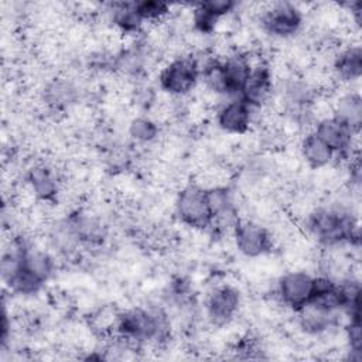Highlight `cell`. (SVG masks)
Listing matches in <instances>:
<instances>
[{
  "label": "cell",
  "instance_id": "6da1fadb",
  "mask_svg": "<svg viewBox=\"0 0 362 362\" xmlns=\"http://www.w3.org/2000/svg\"><path fill=\"white\" fill-rule=\"evenodd\" d=\"M310 233L322 245L334 246L358 240V219L344 206H321L307 219Z\"/></svg>",
  "mask_w": 362,
  "mask_h": 362
},
{
  "label": "cell",
  "instance_id": "7a4b0ae2",
  "mask_svg": "<svg viewBox=\"0 0 362 362\" xmlns=\"http://www.w3.org/2000/svg\"><path fill=\"white\" fill-rule=\"evenodd\" d=\"M201 78L199 61L191 55H181L168 62L158 75L163 90L173 96H182L191 92Z\"/></svg>",
  "mask_w": 362,
  "mask_h": 362
},
{
  "label": "cell",
  "instance_id": "3957f363",
  "mask_svg": "<svg viewBox=\"0 0 362 362\" xmlns=\"http://www.w3.org/2000/svg\"><path fill=\"white\" fill-rule=\"evenodd\" d=\"M175 211L181 222L191 228L205 229L212 226L205 188L199 185H187L181 189L175 201Z\"/></svg>",
  "mask_w": 362,
  "mask_h": 362
},
{
  "label": "cell",
  "instance_id": "277c9868",
  "mask_svg": "<svg viewBox=\"0 0 362 362\" xmlns=\"http://www.w3.org/2000/svg\"><path fill=\"white\" fill-rule=\"evenodd\" d=\"M260 24L267 34L277 38H288L301 28L303 14L291 3H273L262 13Z\"/></svg>",
  "mask_w": 362,
  "mask_h": 362
},
{
  "label": "cell",
  "instance_id": "5b68a950",
  "mask_svg": "<svg viewBox=\"0 0 362 362\" xmlns=\"http://www.w3.org/2000/svg\"><path fill=\"white\" fill-rule=\"evenodd\" d=\"M314 284L315 277L307 272H288L280 277L277 283V294L284 305L298 311L310 303L314 293Z\"/></svg>",
  "mask_w": 362,
  "mask_h": 362
},
{
  "label": "cell",
  "instance_id": "8992f818",
  "mask_svg": "<svg viewBox=\"0 0 362 362\" xmlns=\"http://www.w3.org/2000/svg\"><path fill=\"white\" fill-rule=\"evenodd\" d=\"M238 250L247 257H257L272 249V233L269 229L250 219H238L233 228Z\"/></svg>",
  "mask_w": 362,
  "mask_h": 362
},
{
  "label": "cell",
  "instance_id": "52a82bcc",
  "mask_svg": "<svg viewBox=\"0 0 362 362\" xmlns=\"http://www.w3.org/2000/svg\"><path fill=\"white\" fill-rule=\"evenodd\" d=\"M240 305V294L232 286L216 287L206 298V317L214 327L229 324Z\"/></svg>",
  "mask_w": 362,
  "mask_h": 362
},
{
  "label": "cell",
  "instance_id": "ba28073f",
  "mask_svg": "<svg viewBox=\"0 0 362 362\" xmlns=\"http://www.w3.org/2000/svg\"><path fill=\"white\" fill-rule=\"evenodd\" d=\"M273 82H272V72L266 62H252L250 74L239 93L243 102H246L250 107H260L263 106L269 98L272 96Z\"/></svg>",
  "mask_w": 362,
  "mask_h": 362
},
{
  "label": "cell",
  "instance_id": "9c48e42d",
  "mask_svg": "<svg viewBox=\"0 0 362 362\" xmlns=\"http://www.w3.org/2000/svg\"><path fill=\"white\" fill-rule=\"evenodd\" d=\"M314 133L334 151L335 156H345L351 153L354 137L358 134L334 116L320 119Z\"/></svg>",
  "mask_w": 362,
  "mask_h": 362
},
{
  "label": "cell",
  "instance_id": "30bf717a",
  "mask_svg": "<svg viewBox=\"0 0 362 362\" xmlns=\"http://www.w3.org/2000/svg\"><path fill=\"white\" fill-rule=\"evenodd\" d=\"M252 109L246 102L240 98L229 100L228 103L222 105L216 115L218 126L230 134H243L249 130L253 113Z\"/></svg>",
  "mask_w": 362,
  "mask_h": 362
},
{
  "label": "cell",
  "instance_id": "8fae6325",
  "mask_svg": "<svg viewBox=\"0 0 362 362\" xmlns=\"http://www.w3.org/2000/svg\"><path fill=\"white\" fill-rule=\"evenodd\" d=\"M221 68L225 85V95L239 96L252 69L250 57L245 54L226 57V59L221 61Z\"/></svg>",
  "mask_w": 362,
  "mask_h": 362
},
{
  "label": "cell",
  "instance_id": "7c38bea8",
  "mask_svg": "<svg viewBox=\"0 0 362 362\" xmlns=\"http://www.w3.org/2000/svg\"><path fill=\"white\" fill-rule=\"evenodd\" d=\"M27 184L33 189L35 198L40 201L52 202L58 197L59 181L54 170H51L48 165L38 164L33 167L28 173Z\"/></svg>",
  "mask_w": 362,
  "mask_h": 362
},
{
  "label": "cell",
  "instance_id": "4fadbf2b",
  "mask_svg": "<svg viewBox=\"0 0 362 362\" xmlns=\"http://www.w3.org/2000/svg\"><path fill=\"white\" fill-rule=\"evenodd\" d=\"M345 123L352 132L359 133L362 124V99L358 92L351 90L337 98L332 105V115Z\"/></svg>",
  "mask_w": 362,
  "mask_h": 362
},
{
  "label": "cell",
  "instance_id": "5bb4252c",
  "mask_svg": "<svg viewBox=\"0 0 362 362\" xmlns=\"http://www.w3.org/2000/svg\"><path fill=\"white\" fill-rule=\"evenodd\" d=\"M335 76L342 82H354L362 74V49L358 44L348 45L341 49L332 62Z\"/></svg>",
  "mask_w": 362,
  "mask_h": 362
},
{
  "label": "cell",
  "instance_id": "9a60e30c",
  "mask_svg": "<svg viewBox=\"0 0 362 362\" xmlns=\"http://www.w3.org/2000/svg\"><path fill=\"white\" fill-rule=\"evenodd\" d=\"M21 250V264L40 281L45 283L54 273L55 263L52 256L41 249L20 246Z\"/></svg>",
  "mask_w": 362,
  "mask_h": 362
},
{
  "label": "cell",
  "instance_id": "2e32d148",
  "mask_svg": "<svg viewBox=\"0 0 362 362\" xmlns=\"http://www.w3.org/2000/svg\"><path fill=\"white\" fill-rule=\"evenodd\" d=\"M300 151L301 157L311 168H322L335 158L334 151L314 132L304 136Z\"/></svg>",
  "mask_w": 362,
  "mask_h": 362
},
{
  "label": "cell",
  "instance_id": "e0dca14e",
  "mask_svg": "<svg viewBox=\"0 0 362 362\" xmlns=\"http://www.w3.org/2000/svg\"><path fill=\"white\" fill-rule=\"evenodd\" d=\"M298 322L300 327L308 332V334H322L327 329H329L335 321H337V314L334 313H328L324 311L321 308H317L313 304H305L303 308H300L298 311Z\"/></svg>",
  "mask_w": 362,
  "mask_h": 362
},
{
  "label": "cell",
  "instance_id": "ac0fdd59",
  "mask_svg": "<svg viewBox=\"0 0 362 362\" xmlns=\"http://www.w3.org/2000/svg\"><path fill=\"white\" fill-rule=\"evenodd\" d=\"M76 233L83 243H100L106 236V226L96 215L78 212L71 215Z\"/></svg>",
  "mask_w": 362,
  "mask_h": 362
},
{
  "label": "cell",
  "instance_id": "d6986e66",
  "mask_svg": "<svg viewBox=\"0 0 362 362\" xmlns=\"http://www.w3.org/2000/svg\"><path fill=\"white\" fill-rule=\"evenodd\" d=\"M78 98L76 86L68 79H55L47 85L44 100L54 109H64L75 103Z\"/></svg>",
  "mask_w": 362,
  "mask_h": 362
},
{
  "label": "cell",
  "instance_id": "ffe728a7",
  "mask_svg": "<svg viewBox=\"0 0 362 362\" xmlns=\"http://www.w3.org/2000/svg\"><path fill=\"white\" fill-rule=\"evenodd\" d=\"M110 14L113 24L124 34H134L140 30L143 20L133 3H113L110 4Z\"/></svg>",
  "mask_w": 362,
  "mask_h": 362
},
{
  "label": "cell",
  "instance_id": "44dd1931",
  "mask_svg": "<svg viewBox=\"0 0 362 362\" xmlns=\"http://www.w3.org/2000/svg\"><path fill=\"white\" fill-rule=\"evenodd\" d=\"M49 239H51L52 246L62 253H69V252L75 250V247L79 243H82L76 233V229H75V225H74L71 216L58 221L51 228Z\"/></svg>",
  "mask_w": 362,
  "mask_h": 362
},
{
  "label": "cell",
  "instance_id": "7402d4cb",
  "mask_svg": "<svg viewBox=\"0 0 362 362\" xmlns=\"http://www.w3.org/2000/svg\"><path fill=\"white\" fill-rule=\"evenodd\" d=\"M129 134L137 143H150L157 139L158 126L147 116H137L129 123Z\"/></svg>",
  "mask_w": 362,
  "mask_h": 362
},
{
  "label": "cell",
  "instance_id": "603a6c76",
  "mask_svg": "<svg viewBox=\"0 0 362 362\" xmlns=\"http://www.w3.org/2000/svg\"><path fill=\"white\" fill-rule=\"evenodd\" d=\"M136 8L143 21H151V23H157L163 20L170 13V6L167 3L153 1V0L136 1Z\"/></svg>",
  "mask_w": 362,
  "mask_h": 362
},
{
  "label": "cell",
  "instance_id": "cb8c5ba5",
  "mask_svg": "<svg viewBox=\"0 0 362 362\" xmlns=\"http://www.w3.org/2000/svg\"><path fill=\"white\" fill-rule=\"evenodd\" d=\"M119 313L115 308L110 307H103L100 308L92 320V325L95 327V329L100 331V332H107L112 328L116 329L117 327V320H119Z\"/></svg>",
  "mask_w": 362,
  "mask_h": 362
},
{
  "label": "cell",
  "instance_id": "d4e9b609",
  "mask_svg": "<svg viewBox=\"0 0 362 362\" xmlns=\"http://www.w3.org/2000/svg\"><path fill=\"white\" fill-rule=\"evenodd\" d=\"M205 13H208L209 16H212L216 20H222L223 17H226L230 11H233L235 8V3L230 0H209V1H204L198 4Z\"/></svg>",
  "mask_w": 362,
  "mask_h": 362
},
{
  "label": "cell",
  "instance_id": "484cf974",
  "mask_svg": "<svg viewBox=\"0 0 362 362\" xmlns=\"http://www.w3.org/2000/svg\"><path fill=\"white\" fill-rule=\"evenodd\" d=\"M346 339L349 344V351L361 355L362 348V334H361V320L359 317L349 318L346 325Z\"/></svg>",
  "mask_w": 362,
  "mask_h": 362
}]
</instances>
